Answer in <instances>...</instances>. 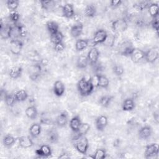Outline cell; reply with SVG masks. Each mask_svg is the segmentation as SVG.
<instances>
[{
  "instance_id": "cell-1",
  "label": "cell",
  "mask_w": 159,
  "mask_h": 159,
  "mask_svg": "<svg viewBox=\"0 0 159 159\" xmlns=\"http://www.w3.org/2000/svg\"><path fill=\"white\" fill-rule=\"evenodd\" d=\"M77 88L80 94L85 97L90 95L94 88L91 80V77L86 78L85 76L81 78L77 83Z\"/></svg>"
},
{
  "instance_id": "cell-2",
  "label": "cell",
  "mask_w": 159,
  "mask_h": 159,
  "mask_svg": "<svg viewBox=\"0 0 159 159\" xmlns=\"http://www.w3.org/2000/svg\"><path fill=\"white\" fill-rule=\"evenodd\" d=\"M74 147L76 150L81 154H86L88 147H89V142L87 137L85 135L80 136L73 139Z\"/></svg>"
},
{
  "instance_id": "cell-3",
  "label": "cell",
  "mask_w": 159,
  "mask_h": 159,
  "mask_svg": "<svg viewBox=\"0 0 159 159\" xmlns=\"http://www.w3.org/2000/svg\"><path fill=\"white\" fill-rule=\"evenodd\" d=\"M112 30L116 33L122 32L128 28V23L124 18H118L112 21L111 24Z\"/></svg>"
},
{
  "instance_id": "cell-4",
  "label": "cell",
  "mask_w": 159,
  "mask_h": 159,
  "mask_svg": "<svg viewBox=\"0 0 159 159\" xmlns=\"http://www.w3.org/2000/svg\"><path fill=\"white\" fill-rule=\"evenodd\" d=\"M159 57V51L158 47H152L145 51L144 59L150 63H154Z\"/></svg>"
},
{
  "instance_id": "cell-5",
  "label": "cell",
  "mask_w": 159,
  "mask_h": 159,
  "mask_svg": "<svg viewBox=\"0 0 159 159\" xmlns=\"http://www.w3.org/2000/svg\"><path fill=\"white\" fill-rule=\"evenodd\" d=\"M14 30V27L9 24H5L2 22V20H1L0 25V35L1 38L4 40L9 39L11 37Z\"/></svg>"
},
{
  "instance_id": "cell-6",
  "label": "cell",
  "mask_w": 159,
  "mask_h": 159,
  "mask_svg": "<svg viewBox=\"0 0 159 159\" xmlns=\"http://www.w3.org/2000/svg\"><path fill=\"white\" fill-rule=\"evenodd\" d=\"M107 38V34L106 30L104 29H100L96 31L92 39V44L93 47L99 43H104Z\"/></svg>"
},
{
  "instance_id": "cell-7",
  "label": "cell",
  "mask_w": 159,
  "mask_h": 159,
  "mask_svg": "<svg viewBox=\"0 0 159 159\" xmlns=\"http://www.w3.org/2000/svg\"><path fill=\"white\" fill-rule=\"evenodd\" d=\"M135 47L133 46L132 43L129 41H125L123 42L119 47V53L120 55L125 57H130Z\"/></svg>"
},
{
  "instance_id": "cell-8",
  "label": "cell",
  "mask_w": 159,
  "mask_h": 159,
  "mask_svg": "<svg viewBox=\"0 0 159 159\" xmlns=\"http://www.w3.org/2000/svg\"><path fill=\"white\" fill-rule=\"evenodd\" d=\"M42 72V66L40 63H35L29 68V78L32 81H36L40 76Z\"/></svg>"
},
{
  "instance_id": "cell-9",
  "label": "cell",
  "mask_w": 159,
  "mask_h": 159,
  "mask_svg": "<svg viewBox=\"0 0 159 159\" xmlns=\"http://www.w3.org/2000/svg\"><path fill=\"white\" fill-rule=\"evenodd\" d=\"M23 42L19 39H12L10 42L9 48L11 52L13 55H19L23 47Z\"/></svg>"
},
{
  "instance_id": "cell-10",
  "label": "cell",
  "mask_w": 159,
  "mask_h": 159,
  "mask_svg": "<svg viewBox=\"0 0 159 159\" xmlns=\"http://www.w3.org/2000/svg\"><path fill=\"white\" fill-rule=\"evenodd\" d=\"M158 154V145L157 143H153L146 146L144 155L146 158L157 156Z\"/></svg>"
},
{
  "instance_id": "cell-11",
  "label": "cell",
  "mask_w": 159,
  "mask_h": 159,
  "mask_svg": "<svg viewBox=\"0 0 159 159\" xmlns=\"http://www.w3.org/2000/svg\"><path fill=\"white\" fill-rule=\"evenodd\" d=\"M99 57V52L95 47H93L88 52L87 58L91 65H96Z\"/></svg>"
},
{
  "instance_id": "cell-12",
  "label": "cell",
  "mask_w": 159,
  "mask_h": 159,
  "mask_svg": "<svg viewBox=\"0 0 159 159\" xmlns=\"http://www.w3.org/2000/svg\"><path fill=\"white\" fill-rule=\"evenodd\" d=\"M52 149L48 145H42L39 149L35 150V153L39 158H48L52 155Z\"/></svg>"
},
{
  "instance_id": "cell-13",
  "label": "cell",
  "mask_w": 159,
  "mask_h": 159,
  "mask_svg": "<svg viewBox=\"0 0 159 159\" xmlns=\"http://www.w3.org/2000/svg\"><path fill=\"white\" fill-rule=\"evenodd\" d=\"M131 60L135 63H137L144 59L145 57V51L140 49L135 48L133 50L132 53L130 55Z\"/></svg>"
},
{
  "instance_id": "cell-14",
  "label": "cell",
  "mask_w": 159,
  "mask_h": 159,
  "mask_svg": "<svg viewBox=\"0 0 159 159\" xmlns=\"http://www.w3.org/2000/svg\"><path fill=\"white\" fill-rule=\"evenodd\" d=\"M53 93L57 97H61L65 93V87L63 83L60 80L56 81L53 84Z\"/></svg>"
},
{
  "instance_id": "cell-15",
  "label": "cell",
  "mask_w": 159,
  "mask_h": 159,
  "mask_svg": "<svg viewBox=\"0 0 159 159\" xmlns=\"http://www.w3.org/2000/svg\"><path fill=\"white\" fill-rule=\"evenodd\" d=\"M152 133V129L149 125H145L141 127L138 132L139 139L141 140H147L148 139Z\"/></svg>"
},
{
  "instance_id": "cell-16",
  "label": "cell",
  "mask_w": 159,
  "mask_h": 159,
  "mask_svg": "<svg viewBox=\"0 0 159 159\" xmlns=\"http://www.w3.org/2000/svg\"><path fill=\"white\" fill-rule=\"evenodd\" d=\"M108 123L107 117L106 116H99L96 120V127L98 130L102 132Z\"/></svg>"
},
{
  "instance_id": "cell-17",
  "label": "cell",
  "mask_w": 159,
  "mask_h": 159,
  "mask_svg": "<svg viewBox=\"0 0 159 159\" xmlns=\"http://www.w3.org/2000/svg\"><path fill=\"white\" fill-rule=\"evenodd\" d=\"M62 14L67 19H70L74 16L75 11L73 6L71 3H66L62 6Z\"/></svg>"
},
{
  "instance_id": "cell-18",
  "label": "cell",
  "mask_w": 159,
  "mask_h": 159,
  "mask_svg": "<svg viewBox=\"0 0 159 159\" xmlns=\"http://www.w3.org/2000/svg\"><path fill=\"white\" fill-rule=\"evenodd\" d=\"M68 114L65 111H63L60 113L56 119V123L60 127H63L66 126L68 122Z\"/></svg>"
},
{
  "instance_id": "cell-19",
  "label": "cell",
  "mask_w": 159,
  "mask_h": 159,
  "mask_svg": "<svg viewBox=\"0 0 159 159\" xmlns=\"http://www.w3.org/2000/svg\"><path fill=\"white\" fill-rule=\"evenodd\" d=\"M83 29V25L82 23L79 22L74 25H73L70 29V34L73 38L79 37L82 32Z\"/></svg>"
},
{
  "instance_id": "cell-20",
  "label": "cell",
  "mask_w": 159,
  "mask_h": 159,
  "mask_svg": "<svg viewBox=\"0 0 159 159\" xmlns=\"http://www.w3.org/2000/svg\"><path fill=\"white\" fill-rule=\"evenodd\" d=\"M90 129V125L88 123L86 122H84V123H81L80 127H79L78 130L76 132H74L75 134V137H73V139L79 137L80 136H83V135H85L88 131Z\"/></svg>"
},
{
  "instance_id": "cell-21",
  "label": "cell",
  "mask_w": 159,
  "mask_h": 159,
  "mask_svg": "<svg viewBox=\"0 0 159 159\" xmlns=\"http://www.w3.org/2000/svg\"><path fill=\"white\" fill-rule=\"evenodd\" d=\"M19 145L21 148H27L31 147L33 145V141L29 136H21L19 138Z\"/></svg>"
},
{
  "instance_id": "cell-22",
  "label": "cell",
  "mask_w": 159,
  "mask_h": 159,
  "mask_svg": "<svg viewBox=\"0 0 159 159\" xmlns=\"http://www.w3.org/2000/svg\"><path fill=\"white\" fill-rule=\"evenodd\" d=\"M81 121L79 116L73 117L70 120V127L73 132H76L81 124Z\"/></svg>"
},
{
  "instance_id": "cell-23",
  "label": "cell",
  "mask_w": 159,
  "mask_h": 159,
  "mask_svg": "<svg viewBox=\"0 0 159 159\" xmlns=\"http://www.w3.org/2000/svg\"><path fill=\"white\" fill-rule=\"evenodd\" d=\"M22 68L19 66H16L12 67L9 71V75L10 78L14 80H16L20 78L22 73Z\"/></svg>"
},
{
  "instance_id": "cell-24",
  "label": "cell",
  "mask_w": 159,
  "mask_h": 159,
  "mask_svg": "<svg viewBox=\"0 0 159 159\" xmlns=\"http://www.w3.org/2000/svg\"><path fill=\"white\" fill-rule=\"evenodd\" d=\"M42 131V127L40 124L39 123H34L29 128V132L30 135L34 137L37 138L40 135Z\"/></svg>"
},
{
  "instance_id": "cell-25",
  "label": "cell",
  "mask_w": 159,
  "mask_h": 159,
  "mask_svg": "<svg viewBox=\"0 0 159 159\" xmlns=\"http://www.w3.org/2000/svg\"><path fill=\"white\" fill-rule=\"evenodd\" d=\"M25 113L27 117L31 120L35 119L38 115L37 109L34 106H30L27 107L25 111Z\"/></svg>"
},
{
  "instance_id": "cell-26",
  "label": "cell",
  "mask_w": 159,
  "mask_h": 159,
  "mask_svg": "<svg viewBox=\"0 0 159 159\" xmlns=\"http://www.w3.org/2000/svg\"><path fill=\"white\" fill-rule=\"evenodd\" d=\"M135 106L134 101L132 98H127L123 101L122 108L124 111H131L134 109Z\"/></svg>"
},
{
  "instance_id": "cell-27",
  "label": "cell",
  "mask_w": 159,
  "mask_h": 159,
  "mask_svg": "<svg viewBox=\"0 0 159 159\" xmlns=\"http://www.w3.org/2000/svg\"><path fill=\"white\" fill-rule=\"evenodd\" d=\"M89 40L88 39H80L76 40L75 43V48L76 51L81 52L86 49L89 45Z\"/></svg>"
},
{
  "instance_id": "cell-28",
  "label": "cell",
  "mask_w": 159,
  "mask_h": 159,
  "mask_svg": "<svg viewBox=\"0 0 159 159\" xmlns=\"http://www.w3.org/2000/svg\"><path fill=\"white\" fill-rule=\"evenodd\" d=\"M149 14L152 18H155L158 16V10L159 6L157 2H151L148 7H147Z\"/></svg>"
},
{
  "instance_id": "cell-29",
  "label": "cell",
  "mask_w": 159,
  "mask_h": 159,
  "mask_svg": "<svg viewBox=\"0 0 159 159\" xmlns=\"http://www.w3.org/2000/svg\"><path fill=\"white\" fill-rule=\"evenodd\" d=\"M46 27H47V29L48 32H49V34H50V35H53L59 31L58 30L59 25L55 21H52V20L48 21L46 24Z\"/></svg>"
},
{
  "instance_id": "cell-30",
  "label": "cell",
  "mask_w": 159,
  "mask_h": 159,
  "mask_svg": "<svg viewBox=\"0 0 159 159\" xmlns=\"http://www.w3.org/2000/svg\"><path fill=\"white\" fill-rule=\"evenodd\" d=\"M89 64V61L87 58V56L80 55L78 57L76 60V66L79 69H84L86 68Z\"/></svg>"
},
{
  "instance_id": "cell-31",
  "label": "cell",
  "mask_w": 159,
  "mask_h": 159,
  "mask_svg": "<svg viewBox=\"0 0 159 159\" xmlns=\"http://www.w3.org/2000/svg\"><path fill=\"white\" fill-rule=\"evenodd\" d=\"M96 12H97L96 7L93 4H90L87 5L86 6V7L84 8V15L88 17H94L96 14Z\"/></svg>"
},
{
  "instance_id": "cell-32",
  "label": "cell",
  "mask_w": 159,
  "mask_h": 159,
  "mask_svg": "<svg viewBox=\"0 0 159 159\" xmlns=\"http://www.w3.org/2000/svg\"><path fill=\"white\" fill-rule=\"evenodd\" d=\"M14 95L17 102H23L28 98V93L24 89H19L17 91Z\"/></svg>"
},
{
  "instance_id": "cell-33",
  "label": "cell",
  "mask_w": 159,
  "mask_h": 159,
  "mask_svg": "<svg viewBox=\"0 0 159 159\" xmlns=\"http://www.w3.org/2000/svg\"><path fill=\"white\" fill-rule=\"evenodd\" d=\"M98 87L101 88H107L109 84V81L108 78L102 75L98 74Z\"/></svg>"
},
{
  "instance_id": "cell-34",
  "label": "cell",
  "mask_w": 159,
  "mask_h": 159,
  "mask_svg": "<svg viewBox=\"0 0 159 159\" xmlns=\"http://www.w3.org/2000/svg\"><path fill=\"white\" fill-rule=\"evenodd\" d=\"M14 25L19 36L20 37H25L27 35V29L25 26L19 22L14 24Z\"/></svg>"
},
{
  "instance_id": "cell-35",
  "label": "cell",
  "mask_w": 159,
  "mask_h": 159,
  "mask_svg": "<svg viewBox=\"0 0 159 159\" xmlns=\"http://www.w3.org/2000/svg\"><path fill=\"white\" fill-rule=\"evenodd\" d=\"M4 102L9 107L13 106L16 103V102H17L14 94L11 93H7L6 92L4 93Z\"/></svg>"
},
{
  "instance_id": "cell-36",
  "label": "cell",
  "mask_w": 159,
  "mask_h": 159,
  "mask_svg": "<svg viewBox=\"0 0 159 159\" xmlns=\"http://www.w3.org/2000/svg\"><path fill=\"white\" fill-rule=\"evenodd\" d=\"M16 142L15 138L10 135V134H7L2 139V143L4 147H12Z\"/></svg>"
},
{
  "instance_id": "cell-37",
  "label": "cell",
  "mask_w": 159,
  "mask_h": 159,
  "mask_svg": "<svg viewBox=\"0 0 159 159\" xmlns=\"http://www.w3.org/2000/svg\"><path fill=\"white\" fill-rule=\"evenodd\" d=\"M112 99H113V96L110 95H105L102 96L99 99V103L102 107H107L110 105Z\"/></svg>"
},
{
  "instance_id": "cell-38",
  "label": "cell",
  "mask_w": 159,
  "mask_h": 159,
  "mask_svg": "<svg viewBox=\"0 0 159 159\" xmlns=\"http://www.w3.org/2000/svg\"><path fill=\"white\" fill-rule=\"evenodd\" d=\"M47 139L50 143L57 142L58 140V132L54 129H52L47 133Z\"/></svg>"
},
{
  "instance_id": "cell-39",
  "label": "cell",
  "mask_w": 159,
  "mask_h": 159,
  "mask_svg": "<svg viewBox=\"0 0 159 159\" xmlns=\"http://www.w3.org/2000/svg\"><path fill=\"white\" fill-rule=\"evenodd\" d=\"M63 37L64 36L63 34L60 31H58V32L50 35V41L55 45L62 42Z\"/></svg>"
},
{
  "instance_id": "cell-40",
  "label": "cell",
  "mask_w": 159,
  "mask_h": 159,
  "mask_svg": "<svg viewBox=\"0 0 159 159\" xmlns=\"http://www.w3.org/2000/svg\"><path fill=\"white\" fill-rule=\"evenodd\" d=\"M40 3L42 8L46 11L52 9L55 5V1L52 0H40Z\"/></svg>"
},
{
  "instance_id": "cell-41",
  "label": "cell",
  "mask_w": 159,
  "mask_h": 159,
  "mask_svg": "<svg viewBox=\"0 0 159 159\" xmlns=\"http://www.w3.org/2000/svg\"><path fill=\"white\" fill-rule=\"evenodd\" d=\"M6 5L11 11H14L19 7V1L18 0H7L6 1Z\"/></svg>"
},
{
  "instance_id": "cell-42",
  "label": "cell",
  "mask_w": 159,
  "mask_h": 159,
  "mask_svg": "<svg viewBox=\"0 0 159 159\" xmlns=\"http://www.w3.org/2000/svg\"><path fill=\"white\" fill-rule=\"evenodd\" d=\"M93 155L95 159H104L106 157V152L104 148H98Z\"/></svg>"
},
{
  "instance_id": "cell-43",
  "label": "cell",
  "mask_w": 159,
  "mask_h": 159,
  "mask_svg": "<svg viewBox=\"0 0 159 159\" xmlns=\"http://www.w3.org/2000/svg\"><path fill=\"white\" fill-rule=\"evenodd\" d=\"M150 3L151 2H150L148 1H141V2H139V3L135 4L134 6V7H135L137 9H138L139 11H143V9L147 8Z\"/></svg>"
},
{
  "instance_id": "cell-44",
  "label": "cell",
  "mask_w": 159,
  "mask_h": 159,
  "mask_svg": "<svg viewBox=\"0 0 159 159\" xmlns=\"http://www.w3.org/2000/svg\"><path fill=\"white\" fill-rule=\"evenodd\" d=\"M112 70H113V72L117 76H122L124 73V68L121 65H115L113 66Z\"/></svg>"
},
{
  "instance_id": "cell-45",
  "label": "cell",
  "mask_w": 159,
  "mask_h": 159,
  "mask_svg": "<svg viewBox=\"0 0 159 159\" xmlns=\"http://www.w3.org/2000/svg\"><path fill=\"white\" fill-rule=\"evenodd\" d=\"M19 18H20V15L17 11H11V13L9 14V19L11 21L14 22V24L18 22Z\"/></svg>"
},
{
  "instance_id": "cell-46",
  "label": "cell",
  "mask_w": 159,
  "mask_h": 159,
  "mask_svg": "<svg viewBox=\"0 0 159 159\" xmlns=\"http://www.w3.org/2000/svg\"><path fill=\"white\" fill-rule=\"evenodd\" d=\"M53 48H54L55 51H56V52H62V51H63V50H65V43L62 42H60V43L55 44V45H54V47H53Z\"/></svg>"
},
{
  "instance_id": "cell-47",
  "label": "cell",
  "mask_w": 159,
  "mask_h": 159,
  "mask_svg": "<svg viewBox=\"0 0 159 159\" xmlns=\"http://www.w3.org/2000/svg\"><path fill=\"white\" fill-rule=\"evenodd\" d=\"M122 3V1L121 0H112L110 1L109 6L112 9H116L119 7Z\"/></svg>"
},
{
  "instance_id": "cell-48",
  "label": "cell",
  "mask_w": 159,
  "mask_h": 159,
  "mask_svg": "<svg viewBox=\"0 0 159 159\" xmlns=\"http://www.w3.org/2000/svg\"><path fill=\"white\" fill-rule=\"evenodd\" d=\"M151 25L152 27V28L156 30L157 32L158 30V16L153 18V20L151 22Z\"/></svg>"
},
{
  "instance_id": "cell-49",
  "label": "cell",
  "mask_w": 159,
  "mask_h": 159,
  "mask_svg": "<svg viewBox=\"0 0 159 159\" xmlns=\"http://www.w3.org/2000/svg\"><path fill=\"white\" fill-rule=\"evenodd\" d=\"M58 158H61V159H67V158H70V156L66 153H63L62 154H61V155H60L58 157Z\"/></svg>"
},
{
  "instance_id": "cell-50",
  "label": "cell",
  "mask_w": 159,
  "mask_h": 159,
  "mask_svg": "<svg viewBox=\"0 0 159 159\" xmlns=\"http://www.w3.org/2000/svg\"><path fill=\"white\" fill-rule=\"evenodd\" d=\"M153 118H154L155 120L156 121V122H157V123H158L159 116H158V111L154 112V113H153Z\"/></svg>"
}]
</instances>
